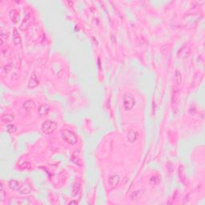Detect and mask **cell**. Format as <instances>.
I'll return each mask as SVG.
<instances>
[{
	"label": "cell",
	"mask_w": 205,
	"mask_h": 205,
	"mask_svg": "<svg viewBox=\"0 0 205 205\" xmlns=\"http://www.w3.org/2000/svg\"><path fill=\"white\" fill-rule=\"evenodd\" d=\"M182 82V76H181V73L179 70L175 71V83L176 84L180 85Z\"/></svg>",
	"instance_id": "cell-20"
},
{
	"label": "cell",
	"mask_w": 205,
	"mask_h": 205,
	"mask_svg": "<svg viewBox=\"0 0 205 205\" xmlns=\"http://www.w3.org/2000/svg\"><path fill=\"white\" fill-rule=\"evenodd\" d=\"M30 200L27 198H11L10 199L9 204H30Z\"/></svg>",
	"instance_id": "cell-6"
},
{
	"label": "cell",
	"mask_w": 205,
	"mask_h": 205,
	"mask_svg": "<svg viewBox=\"0 0 205 205\" xmlns=\"http://www.w3.org/2000/svg\"><path fill=\"white\" fill-rule=\"evenodd\" d=\"M179 176L180 177L182 180H184V168H183V166H180V168H179Z\"/></svg>",
	"instance_id": "cell-23"
},
{
	"label": "cell",
	"mask_w": 205,
	"mask_h": 205,
	"mask_svg": "<svg viewBox=\"0 0 205 205\" xmlns=\"http://www.w3.org/2000/svg\"><path fill=\"white\" fill-rule=\"evenodd\" d=\"M9 15L10 18H11V21L13 23H18V18H19V14H18V12L16 10H11L10 11Z\"/></svg>",
	"instance_id": "cell-15"
},
{
	"label": "cell",
	"mask_w": 205,
	"mask_h": 205,
	"mask_svg": "<svg viewBox=\"0 0 205 205\" xmlns=\"http://www.w3.org/2000/svg\"><path fill=\"white\" fill-rule=\"evenodd\" d=\"M8 186L11 190L18 192L21 194L26 195V194H30V189L29 187L27 186H25L22 182L15 180H11L8 182Z\"/></svg>",
	"instance_id": "cell-1"
},
{
	"label": "cell",
	"mask_w": 205,
	"mask_h": 205,
	"mask_svg": "<svg viewBox=\"0 0 205 205\" xmlns=\"http://www.w3.org/2000/svg\"><path fill=\"white\" fill-rule=\"evenodd\" d=\"M69 204H78V201L77 200H72V201L69 202Z\"/></svg>",
	"instance_id": "cell-25"
},
{
	"label": "cell",
	"mask_w": 205,
	"mask_h": 205,
	"mask_svg": "<svg viewBox=\"0 0 205 205\" xmlns=\"http://www.w3.org/2000/svg\"><path fill=\"white\" fill-rule=\"evenodd\" d=\"M62 137H63L64 141H66L67 144L71 145L76 144L77 143V137H76V134L71 131H68V130H65L62 132Z\"/></svg>",
	"instance_id": "cell-3"
},
{
	"label": "cell",
	"mask_w": 205,
	"mask_h": 205,
	"mask_svg": "<svg viewBox=\"0 0 205 205\" xmlns=\"http://www.w3.org/2000/svg\"><path fill=\"white\" fill-rule=\"evenodd\" d=\"M42 131L45 134H51L57 128V124L52 120H47L42 124Z\"/></svg>",
	"instance_id": "cell-4"
},
{
	"label": "cell",
	"mask_w": 205,
	"mask_h": 205,
	"mask_svg": "<svg viewBox=\"0 0 205 205\" xmlns=\"http://www.w3.org/2000/svg\"><path fill=\"white\" fill-rule=\"evenodd\" d=\"M81 188V180L79 178H77L74 182V184L71 187V196L73 197H76L79 194Z\"/></svg>",
	"instance_id": "cell-5"
},
{
	"label": "cell",
	"mask_w": 205,
	"mask_h": 205,
	"mask_svg": "<svg viewBox=\"0 0 205 205\" xmlns=\"http://www.w3.org/2000/svg\"><path fill=\"white\" fill-rule=\"evenodd\" d=\"M135 103H136V101H135V99L131 94H124V97H123V105H124L125 110H127V111L131 110L135 105Z\"/></svg>",
	"instance_id": "cell-2"
},
{
	"label": "cell",
	"mask_w": 205,
	"mask_h": 205,
	"mask_svg": "<svg viewBox=\"0 0 205 205\" xmlns=\"http://www.w3.org/2000/svg\"><path fill=\"white\" fill-rule=\"evenodd\" d=\"M49 111H50V107L48 104H42L39 108V113L41 116H45L47 115Z\"/></svg>",
	"instance_id": "cell-14"
},
{
	"label": "cell",
	"mask_w": 205,
	"mask_h": 205,
	"mask_svg": "<svg viewBox=\"0 0 205 205\" xmlns=\"http://www.w3.org/2000/svg\"><path fill=\"white\" fill-rule=\"evenodd\" d=\"M13 41H14L15 45H18L22 42L21 35H19V33L18 32V30L16 28H15L14 31H13Z\"/></svg>",
	"instance_id": "cell-13"
},
{
	"label": "cell",
	"mask_w": 205,
	"mask_h": 205,
	"mask_svg": "<svg viewBox=\"0 0 205 205\" xmlns=\"http://www.w3.org/2000/svg\"><path fill=\"white\" fill-rule=\"evenodd\" d=\"M71 160L73 163H75L76 165L78 166H82L83 165V162H82L81 158H80V155H79V151H76L71 156Z\"/></svg>",
	"instance_id": "cell-11"
},
{
	"label": "cell",
	"mask_w": 205,
	"mask_h": 205,
	"mask_svg": "<svg viewBox=\"0 0 205 205\" xmlns=\"http://www.w3.org/2000/svg\"><path fill=\"white\" fill-rule=\"evenodd\" d=\"M30 168H31V164L29 162H25V163L22 164L21 166L19 167V168L22 169V170H24V169L28 170V169H30Z\"/></svg>",
	"instance_id": "cell-21"
},
{
	"label": "cell",
	"mask_w": 205,
	"mask_h": 205,
	"mask_svg": "<svg viewBox=\"0 0 205 205\" xmlns=\"http://www.w3.org/2000/svg\"><path fill=\"white\" fill-rule=\"evenodd\" d=\"M30 15L27 14L23 19L21 24H20V30H26L28 29V27H30Z\"/></svg>",
	"instance_id": "cell-9"
},
{
	"label": "cell",
	"mask_w": 205,
	"mask_h": 205,
	"mask_svg": "<svg viewBox=\"0 0 205 205\" xmlns=\"http://www.w3.org/2000/svg\"><path fill=\"white\" fill-rule=\"evenodd\" d=\"M14 66V65H13V64H7L6 66H5V69H6V71H11V70L12 69V67Z\"/></svg>",
	"instance_id": "cell-24"
},
{
	"label": "cell",
	"mask_w": 205,
	"mask_h": 205,
	"mask_svg": "<svg viewBox=\"0 0 205 205\" xmlns=\"http://www.w3.org/2000/svg\"><path fill=\"white\" fill-rule=\"evenodd\" d=\"M39 84V79L38 78V76L35 72H33L30 76V78L28 82V88H35Z\"/></svg>",
	"instance_id": "cell-7"
},
{
	"label": "cell",
	"mask_w": 205,
	"mask_h": 205,
	"mask_svg": "<svg viewBox=\"0 0 205 205\" xmlns=\"http://www.w3.org/2000/svg\"><path fill=\"white\" fill-rule=\"evenodd\" d=\"M143 194H144V190L135 191V192H133L131 194L130 199H132V200H134V199H139V198L143 196Z\"/></svg>",
	"instance_id": "cell-17"
},
{
	"label": "cell",
	"mask_w": 205,
	"mask_h": 205,
	"mask_svg": "<svg viewBox=\"0 0 205 205\" xmlns=\"http://www.w3.org/2000/svg\"><path fill=\"white\" fill-rule=\"evenodd\" d=\"M138 132L134 131V130H130L128 133H127V140L130 142V143H134L135 141H136V139L138 138Z\"/></svg>",
	"instance_id": "cell-12"
},
{
	"label": "cell",
	"mask_w": 205,
	"mask_h": 205,
	"mask_svg": "<svg viewBox=\"0 0 205 205\" xmlns=\"http://www.w3.org/2000/svg\"><path fill=\"white\" fill-rule=\"evenodd\" d=\"M179 101H180V90L177 87H175L172 93V104L175 107H176L178 105Z\"/></svg>",
	"instance_id": "cell-10"
},
{
	"label": "cell",
	"mask_w": 205,
	"mask_h": 205,
	"mask_svg": "<svg viewBox=\"0 0 205 205\" xmlns=\"http://www.w3.org/2000/svg\"><path fill=\"white\" fill-rule=\"evenodd\" d=\"M15 119V116L14 115H11V114H3L1 116V119L4 123H9V122H11Z\"/></svg>",
	"instance_id": "cell-18"
},
{
	"label": "cell",
	"mask_w": 205,
	"mask_h": 205,
	"mask_svg": "<svg viewBox=\"0 0 205 205\" xmlns=\"http://www.w3.org/2000/svg\"><path fill=\"white\" fill-rule=\"evenodd\" d=\"M119 180H120V177H119V175H112L108 180V184L109 187H110V189H113L119 184Z\"/></svg>",
	"instance_id": "cell-8"
},
{
	"label": "cell",
	"mask_w": 205,
	"mask_h": 205,
	"mask_svg": "<svg viewBox=\"0 0 205 205\" xmlns=\"http://www.w3.org/2000/svg\"><path fill=\"white\" fill-rule=\"evenodd\" d=\"M23 108L27 111H31L33 109L35 108V103L32 101V100H27L23 103Z\"/></svg>",
	"instance_id": "cell-16"
},
{
	"label": "cell",
	"mask_w": 205,
	"mask_h": 205,
	"mask_svg": "<svg viewBox=\"0 0 205 205\" xmlns=\"http://www.w3.org/2000/svg\"><path fill=\"white\" fill-rule=\"evenodd\" d=\"M16 130H17V127L14 124H9V125H7L6 127V131L8 133H10V134H12V133L15 132Z\"/></svg>",
	"instance_id": "cell-19"
},
{
	"label": "cell",
	"mask_w": 205,
	"mask_h": 205,
	"mask_svg": "<svg viewBox=\"0 0 205 205\" xmlns=\"http://www.w3.org/2000/svg\"><path fill=\"white\" fill-rule=\"evenodd\" d=\"M150 181H151V184H157L160 183V178H159L158 176H154V177H151Z\"/></svg>",
	"instance_id": "cell-22"
}]
</instances>
